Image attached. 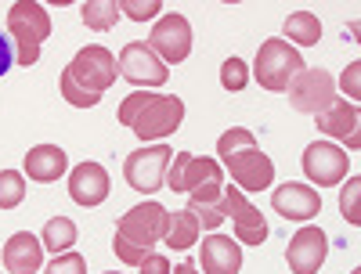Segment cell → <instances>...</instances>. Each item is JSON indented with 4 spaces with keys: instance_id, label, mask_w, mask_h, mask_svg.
<instances>
[{
    "instance_id": "1",
    "label": "cell",
    "mask_w": 361,
    "mask_h": 274,
    "mask_svg": "<svg viewBox=\"0 0 361 274\" xmlns=\"http://www.w3.org/2000/svg\"><path fill=\"white\" fill-rule=\"evenodd\" d=\"M119 123L134 130L145 144L166 141L180 123H185V101L177 94H148V90H134L119 101Z\"/></svg>"
},
{
    "instance_id": "2",
    "label": "cell",
    "mask_w": 361,
    "mask_h": 274,
    "mask_svg": "<svg viewBox=\"0 0 361 274\" xmlns=\"http://www.w3.org/2000/svg\"><path fill=\"white\" fill-rule=\"evenodd\" d=\"M166 206L159 202H141L134 209H127L116 224V238H112V249L119 256V263L127 267H141V260L152 253L156 242H163L166 231Z\"/></svg>"
},
{
    "instance_id": "3",
    "label": "cell",
    "mask_w": 361,
    "mask_h": 274,
    "mask_svg": "<svg viewBox=\"0 0 361 274\" xmlns=\"http://www.w3.org/2000/svg\"><path fill=\"white\" fill-rule=\"evenodd\" d=\"M47 37H51V15L44 11V4H33V0L11 4V11H8V40L15 47L18 66H37L40 44Z\"/></svg>"
},
{
    "instance_id": "4",
    "label": "cell",
    "mask_w": 361,
    "mask_h": 274,
    "mask_svg": "<svg viewBox=\"0 0 361 274\" xmlns=\"http://www.w3.org/2000/svg\"><path fill=\"white\" fill-rule=\"evenodd\" d=\"M304 69H307V66H304V54H300V47H293V44L282 40V37H271V40L260 44L250 76H253L264 90H271V94H282V90H286L300 73H304Z\"/></svg>"
},
{
    "instance_id": "5",
    "label": "cell",
    "mask_w": 361,
    "mask_h": 274,
    "mask_svg": "<svg viewBox=\"0 0 361 274\" xmlns=\"http://www.w3.org/2000/svg\"><path fill=\"white\" fill-rule=\"evenodd\" d=\"M170 159H173V148L170 144H145L137 151H130L127 163H123V177L127 185L141 195H156L163 185H166V170H170Z\"/></svg>"
},
{
    "instance_id": "6",
    "label": "cell",
    "mask_w": 361,
    "mask_h": 274,
    "mask_svg": "<svg viewBox=\"0 0 361 274\" xmlns=\"http://www.w3.org/2000/svg\"><path fill=\"white\" fill-rule=\"evenodd\" d=\"M66 76H73V83L76 87H83L87 94H105V90L116 83V76H119V66H116V58H112V51H105V47H98V44H90V47H83V51H76V58L62 69Z\"/></svg>"
},
{
    "instance_id": "7",
    "label": "cell",
    "mask_w": 361,
    "mask_h": 274,
    "mask_svg": "<svg viewBox=\"0 0 361 274\" xmlns=\"http://www.w3.org/2000/svg\"><path fill=\"white\" fill-rule=\"evenodd\" d=\"M170 192H199V188H224V170L217 159L192 156V151H177L166 170V185Z\"/></svg>"
},
{
    "instance_id": "8",
    "label": "cell",
    "mask_w": 361,
    "mask_h": 274,
    "mask_svg": "<svg viewBox=\"0 0 361 274\" xmlns=\"http://www.w3.org/2000/svg\"><path fill=\"white\" fill-rule=\"evenodd\" d=\"M221 213H224V220L231 217V228H235V242L238 246H264L267 242V220H264V213L257 206L246 202V195L238 192V188H224L221 192Z\"/></svg>"
},
{
    "instance_id": "9",
    "label": "cell",
    "mask_w": 361,
    "mask_h": 274,
    "mask_svg": "<svg viewBox=\"0 0 361 274\" xmlns=\"http://www.w3.org/2000/svg\"><path fill=\"white\" fill-rule=\"evenodd\" d=\"M148 51H152L163 66H180L192 54V25L185 15H163L156 29L148 33Z\"/></svg>"
},
{
    "instance_id": "10",
    "label": "cell",
    "mask_w": 361,
    "mask_h": 274,
    "mask_svg": "<svg viewBox=\"0 0 361 274\" xmlns=\"http://www.w3.org/2000/svg\"><path fill=\"white\" fill-rule=\"evenodd\" d=\"M300 163H304L307 180L318 185V188H333V185H340V180H347V166H350L347 151L333 141H311L304 148V159Z\"/></svg>"
},
{
    "instance_id": "11",
    "label": "cell",
    "mask_w": 361,
    "mask_h": 274,
    "mask_svg": "<svg viewBox=\"0 0 361 274\" xmlns=\"http://www.w3.org/2000/svg\"><path fill=\"white\" fill-rule=\"evenodd\" d=\"M286 90H289V105L296 112L318 116V112H325L329 105H333L336 80H333V73H325V69H304Z\"/></svg>"
},
{
    "instance_id": "12",
    "label": "cell",
    "mask_w": 361,
    "mask_h": 274,
    "mask_svg": "<svg viewBox=\"0 0 361 274\" xmlns=\"http://www.w3.org/2000/svg\"><path fill=\"white\" fill-rule=\"evenodd\" d=\"M224 166H228L231 180L238 185V192H264V188L275 185V163H271L257 144L224 156Z\"/></svg>"
},
{
    "instance_id": "13",
    "label": "cell",
    "mask_w": 361,
    "mask_h": 274,
    "mask_svg": "<svg viewBox=\"0 0 361 274\" xmlns=\"http://www.w3.org/2000/svg\"><path fill=\"white\" fill-rule=\"evenodd\" d=\"M116 66H119V76L130 80L134 87H163L170 80L166 66L159 62L152 51H148L145 40H130L123 51H119V62Z\"/></svg>"
},
{
    "instance_id": "14",
    "label": "cell",
    "mask_w": 361,
    "mask_h": 274,
    "mask_svg": "<svg viewBox=\"0 0 361 274\" xmlns=\"http://www.w3.org/2000/svg\"><path fill=\"white\" fill-rule=\"evenodd\" d=\"M325 253H329L325 231L314 228V224H304V228L289 238L286 260H289V270H293V274H318V267L325 263Z\"/></svg>"
},
{
    "instance_id": "15",
    "label": "cell",
    "mask_w": 361,
    "mask_h": 274,
    "mask_svg": "<svg viewBox=\"0 0 361 274\" xmlns=\"http://www.w3.org/2000/svg\"><path fill=\"white\" fill-rule=\"evenodd\" d=\"M271 206H275L279 217L296 220V224H307L311 217L322 213V195L311 185H300V180H286L282 188L271 192Z\"/></svg>"
},
{
    "instance_id": "16",
    "label": "cell",
    "mask_w": 361,
    "mask_h": 274,
    "mask_svg": "<svg viewBox=\"0 0 361 274\" xmlns=\"http://www.w3.org/2000/svg\"><path fill=\"white\" fill-rule=\"evenodd\" d=\"M314 119H318V130H322V134L336 137V141H347L350 151L361 148V134H357L361 112H357L354 101H340V98H333V105H329L325 112H318Z\"/></svg>"
},
{
    "instance_id": "17",
    "label": "cell",
    "mask_w": 361,
    "mask_h": 274,
    "mask_svg": "<svg viewBox=\"0 0 361 274\" xmlns=\"http://www.w3.org/2000/svg\"><path fill=\"white\" fill-rule=\"evenodd\" d=\"M69 195L76 206H102L109 199V173L102 163H80L69 173Z\"/></svg>"
},
{
    "instance_id": "18",
    "label": "cell",
    "mask_w": 361,
    "mask_h": 274,
    "mask_svg": "<svg viewBox=\"0 0 361 274\" xmlns=\"http://www.w3.org/2000/svg\"><path fill=\"white\" fill-rule=\"evenodd\" d=\"M202 274H238L243 270V246L224 235L202 238Z\"/></svg>"
},
{
    "instance_id": "19",
    "label": "cell",
    "mask_w": 361,
    "mask_h": 274,
    "mask_svg": "<svg viewBox=\"0 0 361 274\" xmlns=\"http://www.w3.org/2000/svg\"><path fill=\"white\" fill-rule=\"evenodd\" d=\"M40 263H44V246H40L37 235L18 231V235L8 238V246H4V267H8V274H37Z\"/></svg>"
},
{
    "instance_id": "20",
    "label": "cell",
    "mask_w": 361,
    "mask_h": 274,
    "mask_svg": "<svg viewBox=\"0 0 361 274\" xmlns=\"http://www.w3.org/2000/svg\"><path fill=\"white\" fill-rule=\"evenodd\" d=\"M69 170V156L58 144H37L25 151V173L29 180H40V185H51Z\"/></svg>"
},
{
    "instance_id": "21",
    "label": "cell",
    "mask_w": 361,
    "mask_h": 274,
    "mask_svg": "<svg viewBox=\"0 0 361 274\" xmlns=\"http://www.w3.org/2000/svg\"><path fill=\"white\" fill-rule=\"evenodd\" d=\"M199 235H202V228H199V220L192 217L188 209H173V213H166L163 246H170V249H192L195 242H199Z\"/></svg>"
},
{
    "instance_id": "22",
    "label": "cell",
    "mask_w": 361,
    "mask_h": 274,
    "mask_svg": "<svg viewBox=\"0 0 361 274\" xmlns=\"http://www.w3.org/2000/svg\"><path fill=\"white\" fill-rule=\"evenodd\" d=\"M282 40H289L293 47L300 44V47H314L318 40H322V22H318V15H311V11H296V15H289L286 18V37Z\"/></svg>"
},
{
    "instance_id": "23",
    "label": "cell",
    "mask_w": 361,
    "mask_h": 274,
    "mask_svg": "<svg viewBox=\"0 0 361 274\" xmlns=\"http://www.w3.org/2000/svg\"><path fill=\"white\" fill-rule=\"evenodd\" d=\"M40 246L51 249L54 256H58V253H69V249L76 246V224H73L69 217H51V220L44 224V231H40Z\"/></svg>"
},
{
    "instance_id": "24",
    "label": "cell",
    "mask_w": 361,
    "mask_h": 274,
    "mask_svg": "<svg viewBox=\"0 0 361 274\" xmlns=\"http://www.w3.org/2000/svg\"><path fill=\"white\" fill-rule=\"evenodd\" d=\"M87 29H94V33H109V29L119 22V0H87L80 8Z\"/></svg>"
},
{
    "instance_id": "25",
    "label": "cell",
    "mask_w": 361,
    "mask_h": 274,
    "mask_svg": "<svg viewBox=\"0 0 361 274\" xmlns=\"http://www.w3.org/2000/svg\"><path fill=\"white\" fill-rule=\"evenodd\" d=\"M25 199V177L18 170H0V209H15Z\"/></svg>"
},
{
    "instance_id": "26",
    "label": "cell",
    "mask_w": 361,
    "mask_h": 274,
    "mask_svg": "<svg viewBox=\"0 0 361 274\" xmlns=\"http://www.w3.org/2000/svg\"><path fill=\"white\" fill-rule=\"evenodd\" d=\"M253 144H257L253 130H246V127H231V130H224V134L217 137V156L224 159V156H231V151H238V148H253Z\"/></svg>"
},
{
    "instance_id": "27",
    "label": "cell",
    "mask_w": 361,
    "mask_h": 274,
    "mask_svg": "<svg viewBox=\"0 0 361 274\" xmlns=\"http://www.w3.org/2000/svg\"><path fill=\"white\" fill-rule=\"evenodd\" d=\"M221 83H224V90H246V83H250V69H246V62L243 58H228V62L221 66Z\"/></svg>"
},
{
    "instance_id": "28",
    "label": "cell",
    "mask_w": 361,
    "mask_h": 274,
    "mask_svg": "<svg viewBox=\"0 0 361 274\" xmlns=\"http://www.w3.org/2000/svg\"><path fill=\"white\" fill-rule=\"evenodd\" d=\"M357 188H361V180L357 177H347V185L340 188V213H343V220L347 224H361V209H357Z\"/></svg>"
},
{
    "instance_id": "29",
    "label": "cell",
    "mask_w": 361,
    "mask_h": 274,
    "mask_svg": "<svg viewBox=\"0 0 361 274\" xmlns=\"http://www.w3.org/2000/svg\"><path fill=\"white\" fill-rule=\"evenodd\" d=\"M58 87H62V98H66L73 108H94V105L102 101L98 94H87L83 87H76V83H73V76H66V73L58 76Z\"/></svg>"
},
{
    "instance_id": "30",
    "label": "cell",
    "mask_w": 361,
    "mask_h": 274,
    "mask_svg": "<svg viewBox=\"0 0 361 274\" xmlns=\"http://www.w3.org/2000/svg\"><path fill=\"white\" fill-rule=\"evenodd\" d=\"M188 213L199 220V228H206V231H217L224 224L221 202H188Z\"/></svg>"
},
{
    "instance_id": "31",
    "label": "cell",
    "mask_w": 361,
    "mask_h": 274,
    "mask_svg": "<svg viewBox=\"0 0 361 274\" xmlns=\"http://www.w3.org/2000/svg\"><path fill=\"white\" fill-rule=\"evenodd\" d=\"M163 11L159 0H119V15H127L134 22H148Z\"/></svg>"
},
{
    "instance_id": "32",
    "label": "cell",
    "mask_w": 361,
    "mask_h": 274,
    "mask_svg": "<svg viewBox=\"0 0 361 274\" xmlns=\"http://www.w3.org/2000/svg\"><path fill=\"white\" fill-rule=\"evenodd\" d=\"M47 274H87V260L80 253H58L51 263H47Z\"/></svg>"
},
{
    "instance_id": "33",
    "label": "cell",
    "mask_w": 361,
    "mask_h": 274,
    "mask_svg": "<svg viewBox=\"0 0 361 274\" xmlns=\"http://www.w3.org/2000/svg\"><path fill=\"white\" fill-rule=\"evenodd\" d=\"M357 73H361V62H350V66H347V73H343V80H340L350 101H357V98H361V83H357Z\"/></svg>"
},
{
    "instance_id": "34",
    "label": "cell",
    "mask_w": 361,
    "mask_h": 274,
    "mask_svg": "<svg viewBox=\"0 0 361 274\" xmlns=\"http://www.w3.org/2000/svg\"><path fill=\"white\" fill-rule=\"evenodd\" d=\"M141 274H170V260L163 253H148L141 260Z\"/></svg>"
},
{
    "instance_id": "35",
    "label": "cell",
    "mask_w": 361,
    "mask_h": 274,
    "mask_svg": "<svg viewBox=\"0 0 361 274\" xmlns=\"http://www.w3.org/2000/svg\"><path fill=\"white\" fill-rule=\"evenodd\" d=\"M11 66H15V47H11L8 33H0V76H4Z\"/></svg>"
},
{
    "instance_id": "36",
    "label": "cell",
    "mask_w": 361,
    "mask_h": 274,
    "mask_svg": "<svg viewBox=\"0 0 361 274\" xmlns=\"http://www.w3.org/2000/svg\"><path fill=\"white\" fill-rule=\"evenodd\" d=\"M221 192L224 188H199V192H188V202H221Z\"/></svg>"
},
{
    "instance_id": "37",
    "label": "cell",
    "mask_w": 361,
    "mask_h": 274,
    "mask_svg": "<svg viewBox=\"0 0 361 274\" xmlns=\"http://www.w3.org/2000/svg\"><path fill=\"white\" fill-rule=\"evenodd\" d=\"M173 274H199V267H195L192 260H185V263H177V267H173Z\"/></svg>"
}]
</instances>
